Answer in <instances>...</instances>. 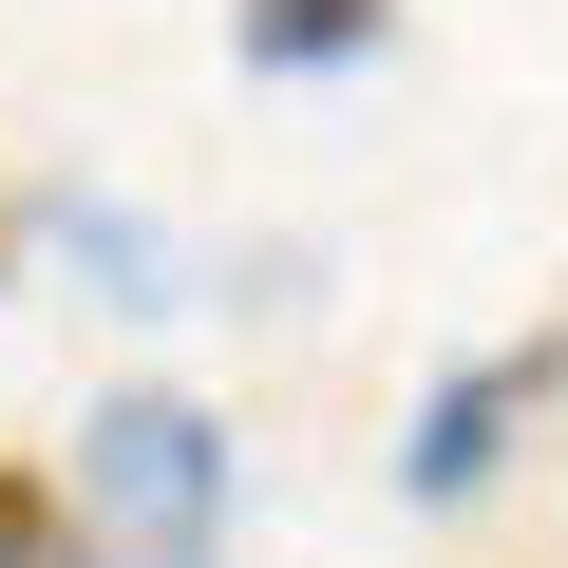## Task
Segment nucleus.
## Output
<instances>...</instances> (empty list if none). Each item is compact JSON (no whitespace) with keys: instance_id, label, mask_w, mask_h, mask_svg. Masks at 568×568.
<instances>
[{"instance_id":"nucleus-1","label":"nucleus","mask_w":568,"mask_h":568,"mask_svg":"<svg viewBox=\"0 0 568 568\" xmlns=\"http://www.w3.org/2000/svg\"><path fill=\"white\" fill-rule=\"evenodd\" d=\"M77 568H209L227 549V417L171 379H114L77 417Z\"/></svg>"},{"instance_id":"nucleus-2","label":"nucleus","mask_w":568,"mask_h":568,"mask_svg":"<svg viewBox=\"0 0 568 568\" xmlns=\"http://www.w3.org/2000/svg\"><path fill=\"white\" fill-rule=\"evenodd\" d=\"M549 379H568V342H549V323H530V342H474V361H455V379L398 417V493H417V511L493 493V455L530 436V398H549Z\"/></svg>"},{"instance_id":"nucleus-3","label":"nucleus","mask_w":568,"mask_h":568,"mask_svg":"<svg viewBox=\"0 0 568 568\" xmlns=\"http://www.w3.org/2000/svg\"><path fill=\"white\" fill-rule=\"evenodd\" d=\"M227 39H246V77H361L398 39V0H227Z\"/></svg>"},{"instance_id":"nucleus-4","label":"nucleus","mask_w":568,"mask_h":568,"mask_svg":"<svg viewBox=\"0 0 568 568\" xmlns=\"http://www.w3.org/2000/svg\"><path fill=\"white\" fill-rule=\"evenodd\" d=\"M0 568H77V493H58V455H0Z\"/></svg>"}]
</instances>
